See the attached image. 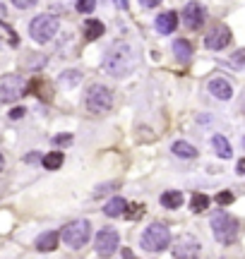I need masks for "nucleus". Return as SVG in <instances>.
I'll return each mask as SVG.
<instances>
[{
	"instance_id": "17",
	"label": "nucleus",
	"mask_w": 245,
	"mask_h": 259,
	"mask_svg": "<svg viewBox=\"0 0 245 259\" xmlns=\"http://www.w3.org/2000/svg\"><path fill=\"white\" fill-rule=\"evenodd\" d=\"M125 204H128V202H125L122 197H111V199L106 202V206H103V214L115 218V216L125 214Z\"/></svg>"
},
{
	"instance_id": "19",
	"label": "nucleus",
	"mask_w": 245,
	"mask_h": 259,
	"mask_svg": "<svg viewBox=\"0 0 245 259\" xmlns=\"http://www.w3.org/2000/svg\"><path fill=\"white\" fill-rule=\"evenodd\" d=\"M84 36L89 39V41H94V39H101L103 36V32H106V27H103V22L99 20H87V24H84Z\"/></svg>"
},
{
	"instance_id": "10",
	"label": "nucleus",
	"mask_w": 245,
	"mask_h": 259,
	"mask_svg": "<svg viewBox=\"0 0 245 259\" xmlns=\"http://www.w3.org/2000/svg\"><path fill=\"white\" fill-rule=\"evenodd\" d=\"M183 22H185V27L188 29H200L202 24H204V8H202L200 3H188L185 8H183Z\"/></svg>"
},
{
	"instance_id": "2",
	"label": "nucleus",
	"mask_w": 245,
	"mask_h": 259,
	"mask_svg": "<svg viewBox=\"0 0 245 259\" xmlns=\"http://www.w3.org/2000/svg\"><path fill=\"white\" fill-rule=\"evenodd\" d=\"M84 106L89 113L94 115H103V113H108L113 106V94L111 89L106 84H91L87 91H84Z\"/></svg>"
},
{
	"instance_id": "30",
	"label": "nucleus",
	"mask_w": 245,
	"mask_h": 259,
	"mask_svg": "<svg viewBox=\"0 0 245 259\" xmlns=\"http://www.w3.org/2000/svg\"><path fill=\"white\" fill-rule=\"evenodd\" d=\"M142 3V8H147V10H152V8H156V5H161V0H140Z\"/></svg>"
},
{
	"instance_id": "24",
	"label": "nucleus",
	"mask_w": 245,
	"mask_h": 259,
	"mask_svg": "<svg viewBox=\"0 0 245 259\" xmlns=\"http://www.w3.org/2000/svg\"><path fill=\"white\" fill-rule=\"evenodd\" d=\"M125 211H128V218H133V221H137V218H140V216L145 214V206L142 204H125Z\"/></svg>"
},
{
	"instance_id": "28",
	"label": "nucleus",
	"mask_w": 245,
	"mask_h": 259,
	"mask_svg": "<svg viewBox=\"0 0 245 259\" xmlns=\"http://www.w3.org/2000/svg\"><path fill=\"white\" fill-rule=\"evenodd\" d=\"M231 60H233V65H238V67H245V48H240V51H235Z\"/></svg>"
},
{
	"instance_id": "25",
	"label": "nucleus",
	"mask_w": 245,
	"mask_h": 259,
	"mask_svg": "<svg viewBox=\"0 0 245 259\" xmlns=\"http://www.w3.org/2000/svg\"><path fill=\"white\" fill-rule=\"evenodd\" d=\"M96 0H77V10L79 12H94Z\"/></svg>"
},
{
	"instance_id": "5",
	"label": "nucleus",
	"mask_w": 245,
	"mask_h": 259,
	"mask_svg": "<svg viewBox=\"0 0 245 259\" xmlns=\"http://www.w3.org/2000/svg\"><path fill=\"white\" fill-rule=\"evenodd\" d=\"M212 230H214V237L221 245H233L235 237H238V221L231 214L219 211V214L212 216Z\"/></svg>"
},
{
	"instance_id": "20",
	"label": "nucleus",
	"mask_w": 245,
	"mask_h": 259,
	"mask_svg": "<svg viewBox=\"0 0 245 259\" xmlns=\"http://www.w3.org/2000/svg\"><path fill=\"white\" fill-rule=\"evenodd\" d=\"M161 204L166 206V209H178L183 204V192L178 190H168V192L161 194Z\"/></svg>"
},
{
	"instance_id": "34",
	"label": "nucleus",
	"mask_w": 245,
	"mask_h": 259,
	"mask_svg": "<svg viewBox=\"0 0 245 259\" xmlns=\"http://www.w3.org/2000/svg\"><path fill=\"white\" fill-rule=\"evenodd\" d=\"M3 17H5V5L0 3V20H3Z\"/></svg>"
},
{
	"instance_id": "1",
	"label": "nucleus",
	"mask_w": 245,
	"mask_h": 259,
	"mask_svg": "<svg viewBox=\"0 0 245 259\" xmlns=\"http://www.w3.org/2000/svg\"><path fill=\"white\" fill-rule=\"evenodd\" d=\"M135 65H137V53L128 41H118L108 48V53L103 58V72L113 79H122V77L133 75Z\"/></svg>"
},
{
	"instance_id": "12",
	"label": "nucleus",
	"mask_w": 245,
	"mask_h": 259,
	"mask_svg": "<svg viewBox=\"0 0 245 259\" xmlns=\"http://www.w3.org/2000/svg\"><path fill=\"white\" fill-rule=\"evenodd\" d=\"M176 27H178V15L171 10V12H161L159 17H156V32L159 34H171L176 32Z\"/></svg>"
},
{
	"instance_id": "13",
	"label": "nucleus",
	"mask_w": 245,
	"mask_h": 259,
	"mask_svg": "<svg viewBox=\"0 0 245 259\" xmlns=\"http://www.w3.org/2000/svg\"><path fill=\"white\" fill-rule=\"evenodd\" d=\"M200 254V245L195 240H180L178 245L173 247V257H197Z\"/></svg>"
},
{
	"instance_id": "33",
	"label": "nucleus",
	"mask_w": 245,
	"mask_h": 259,
	"mask_svg": "<svg viewBox=\"0 0 245 259\" xmlns=\"http://www.w3.org/2000/svg\"><path fill=\"white\" fill-rule=\"evenodd\" d=\"M3 168H5V156L0 154V173H3Z\"/></svg>"
},
{
	"instance_id": "7",
	"label": "nucleus",
	"mask_w": 245,
	"mask_h": 259,
	"mask_svg": "<svg viewBox=\"0 0 245 259\" xmlns=\"http://www.w3.org/2000/svg\"><path fill=\"white\" fill-rule=\"evenodd\" d=\"M27 94V82L22 75H3L0 77V103H12Z\"/></svg>"
},
{
	"instance_id": "3",
	"label": "nucleus",
	"mask_w": 245,
	"mask_h": 259,
	"mask_svg": "<svg viewBox=\"0 0 245 259\" xmlns=\"http://www.w3.org/2000/svg\"><path fill=\"white\" fill-rule=\"evenodd\" d=\"M140 242H142V249H147V252H164L171 245V230H168L166 223H152V226L145 228Z\"/></svg>"
},
{
	"instance_id": "27",
	"label": "nucleus",
	"mask_w": 245,
	"mask_h": 259,
	"mask_svg": "<svg viewBox=\"0 0 245 259\" xmlns=\"http://www.w3.org/2000/svg\"><path fill=\"white\" fill-rule=\"evenodd\" d=\"M39 0H12V5L15 8H20V10H29V8H34Z\"/></svg>"
},
{
	"instance_id": "15",
	"label": "nucleus",
	"mask_w": 245,
	"mask_h": 259,
	"mask_svg": "<svg viewBox=\"0 0 245 259\" xmlns=\"http://www.w3.org/2000/svg\"><path fill=\"white\" fill-rule=\"evenodd\" d=\"M212 147H214V151H216L219 159H231V156H233V149H231L228 140L221 137V135H214L212 137Z\"/></svg>"
},
{
	"instance_id": "18",
	"label": "nucleus",
	"mask_w": 245,
	"mask_h": 259,
	"mask_svg": "<svg viewBox=\"0 0 245 259\" xmlns=\"http://www.w3.org/2000/svg\"><path fill=\"white\" fill-rule=\"evenodd\" d=\"M173 55L178 58L180 63H188L190 58H192V46H190V41H185V39L173 41Z\"/></svg>"
},
{
	"instance_id": "21",
	"label": "nucleus",
	"mask_w": 245,
	"mask_h": 259,
	"mask_svg": "<svg viewBox=\"0 0 245 259\" xmlns=\"http://www.w3.org/2000/svg\"><path fill=\"white\" fill-rule=\"evenodd\" d=\"M63 161H65V156H63L60 151H51V154L44 156V166L48 171H58V168L63 166Z\"/></svg>"
},
{
	"instance_id": "32",
	"label": "nucleus",
	"mask_w": 245,
	"mask_h": 259,
	"mask_svg": "<svg viewBox=\"0 0 245 259\" xmlns=\"http://www.w3.org/2000/svg\"><path fill=\"white\" fill-rule=\"evenodd\" d=\"M235 171L240 173V175H245V159H240V161H238V166H235Z\"/></svg>"
},
{
	"instance_id": "23",
	"label": "nucleus",
	"mask_w": 245,
	"mask_h": 259,
	"mask_svg": "<svg viewBox=\"0 0 245 259\" xmlns=\"http://www.w3.org/2000/svg\"><path fill=\"white\" fill-rule=\"evenodd\" d=\"M190 206H192V211H195V214H200V211H204V209L209 206V197H207V194H195Z\"/></svg>"
},
{
	"instance_id": "22",
	"label": "nucleus",
	"mask_w": 245,
	"mask_h": 259,
	"mask_svg": "<svg viewBox=\"0 0 245 259\" xmlns=\"http://www.w3.org/2000/svg\"><path fill=\"white\" fill-rule=\"evenodd\" d=\"M79 79H82V72H77V70H67V72H63V75H60V79H58V82H60L63 86H75Z\"/></svg>"
},
{
	"instance_id": "29",
	"label": "nucleus",
	"mask_w": 245,
	"mask_h": 259,
	"mask_svg": "<svg viewBox=\"0 0 245 259\" xmlns=\"http://www.w3.org/2000/svg\"><path fill=\"white\" fill-rule=\"evenodd\" d=\"M67 142H72V135H58V137H53V144H67Z\"/></svg>"
},
{
	"instance_id": "11",
	"label": "nucleus",
	"mask_w": 245,
	"mask_h": 259,
	"mask_svg": "<svg viewBox=\"0 0 245 259\" xmlns=\"http://www.w3.org/2000/svg\"><path fill=\"white\" fill-rule=\"evenodd\" d=\"M207 89H209V94L214 98H219V101H228V98L233 96V84L226 79V77H212L209 82H207Z\"/></svg>"
},
{
	"instance_id": "6",
	"label": "nucleus",
	"mask_w": 245,
	"mask_h": 259,
	"mask_svg": "<svg viewBox=\"0 0 245 259\" xmlns=\"http://www.w3.org/2000/svg\"><path fill=\"white\" fill-rule=\"evenodd\" d=\"M58 29H60V22L56 15H39L29 24V36L36 43H48L58 34Z\"/></svg>"
},
{
	"instance_id": "14",
	"label": "nucleus",
	"mask_w": 245,
	"mask_h": 259,
	"mask_svg": "<svg viewBox=\"0 0 245 259\" xmlns=\"http://www.w3.org/2000/svg\"><path fill=\"white\" fill-rule=\"evenodd\" d=\"M58 240H60V233L48 230V233H44V235L36 237V249H41V252H51V249L58 247Z\"/></svg>"
},
{
	"instance_id": "31",
	"label": "nucleus",
	"mask_w": 245,
	"mask_h": 259,
	"mask_svg": "<svg viewBox=\"0 0 245 259\" xmlns=\"http://www.w3.org/2000/svg\"><path fill=\"white\" fill-rule=\"evenodd\" d=\"M22 115H24V108H12V110H10V118H12V120L22 118Z\"/></svg>"
},
{
	"instance_id": "26",
	"label": "nucleus",
	"mask_w": 245,
	"mask_h": 259,
	"mask_svg": "<svg viewBox=\"0 0 245 259\" xmlns=\"http://www.w3.org/2000/svg\"><path fill=\"white\" fill-rule=\"evenodd\" d=\"M233 202V192H219L216 194V204H231Z\"/></svg>"
},
{
	"instance_id": "9",
	"label": "nucleus",
	"mask_w": 245,
	"mask_h": 259,
	"mask_svg": "<svg viewBox=\"0 0 245 259\" xmlns=\"http://www.w3.org/2000/svg\"><path fill=\"white\" fill-rule=\"evenodd\" d=\"M231 29L228 27H223V24H219V27H214L212 32L207 34V39H204V46L209 48V51H221V48H226L228 43H231Z\"/></svg>"
},
{
	"instance_id": "16",
	"label": "nucleus",
	"mask_w": 245,
	"mask_h": 259,
	"mask_svg": "<svg viewBox=\"0 0 245 259\" xmlns=\"http://www.w3.org/2000/svg\"><path fill=\"white\" fill-rule=\"evenodd\" d=\"M171 151H173L176 156H180V159H195V156H197V149H195L190 142H183V140L173 142V144H171Z\"/></svg>"
},
{
	"instance_id": "4",
	"label": "nucleus",
	"mask_w": 245,
	"mask_h": 259,
	"mask_svg": "<svg viewBox=\"0 0 245 259\" xmlns=\"http://www.w3.org/2000/svg\"><path fill=\"white\" fill-rule=\"evenodd\" d=\"M89 235H91V226L87 218H77V221H72V223H67L63 228V242H65L70 249H82L87 242H89Z\"/></svg>"
},
{
	"instance_id": "8",
	"label": "nucleus",
	"mask_w": 245,
	"mask_h": 259,
	"mask_svg": "<svg viewBox=\"0 0 245 259\" xmlns=\"http://www.w3.org/2000/svg\"><path fill=\"white\" fill-rule=\"evenodd\" d=\"M118 242H120L118 230H113V228H101L99 233H96L94 247H96V252H99L101 257H108V254H113V252L118 249Z\"/></svg>"
}]
</instances>
